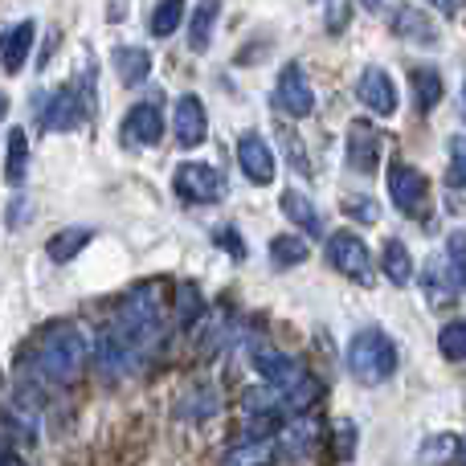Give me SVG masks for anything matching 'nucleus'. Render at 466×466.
Wrapping results in <instances>:
<instances>
[{"instance_id":"9","label":"nucleus","mask_w":466,"mask_h":466,"mask_svg":"<svg viewBox=\"0 0 466 466\" xmlns=\"http://www.w3.org/2000/svg\"><path fill=\"white\" fill-rule=\"evenodd\" d=\"M356 98H360L364 111L377 115V119H389V115H397V103H401L385 66H364L360 78H356Z\"/></svg>"},{"instance_id":"24","label":"nucleus","mask_w":466,"mask_h":466,"mask_svg":"<svg viewBox=\"0 0 466 466\" xmlns=\"http://www.w3.org/2000/svg\"><path fill=\"white\" fill-rule=\"evenodd\" d=\"M115 74H119L123 86H139L152 74V54L139 46H119L115 49Z\"/></svg>"},{"instance_id":"41","label":"nucleus","mask_w":466,"mask_h":466,"mask_svg":"<svg viewBox=\"0 0 466 466\" xmlns=\"http://www.w3.org/2000/svg\"><path fill=\"white\" fill-rule=\"evenodd\" d=\"M430 5H434V8H442L446 16H454V13H459V0H430Z\"/></svg>"},{"instance_id":"17","label":"nucleus","mask_w":466,"mask_h":466,"mask_svg":"<svg viewBox=\"0 0 466 466\" xmlns=\"http://www.w3.org/2000/svg\"><path fill=\"white\" fill-rule=\"evenodd\" d=\"M33 37H37V25L33 21H16L13 29L5 33V41H0V66H5V74L25 70V62H29V54H33Z\"/></svg>"},{"instance_id":"4","label":"nucleus","mask_w":466,"mask_h":466,"mask_svg":"<svg viewBox=\"0 0 466 466\" xmlns=\"http://www.w3.org/2000/svg\"><path fill=\"white\" fill-rule=\"evenodd\" d=\"M328 262L331 270H339L344 279H352L356 287H377V266H372V249L360 233L336 229L328 238Z\"/></svg>"},{"instance_id":"29","label":"nucleus","mask_w":466,"mask_h":466,"mask_svg":"<svg viewBox=\"0 0 466 466\" xmlns=\"http://www.w3.org/2000/svg\"><path fill=\"white\" fill-rule=\"evenodd\" d=\"M459 446H462L459 434H430L426 442L418 446V459L426 466H446V462L459 459Z\"/></svg>"},{"instance_id":"13","label":"nucleus","mask_w":466,"mask_h":466,"mask_svg":"<svg viewBox=\"0 0 466 466\" xmlns=\"http://www.w3.org/2000/svg\"><path fill=\"white\" fill-rule=\"evenodd\" d=\"M238 168L246 172V180L249 185H258V188H266L274 180V152H270V144H266L258 131H241L238 136Z\"/></svg>"},{"instance_id":"27","label":"nucleus","mask_w":466,"mask_h":466,"mask_svg":"<svg viewBox=\"0 0 466 466\" xmlns=\"http://www.w3.org/2000/svg\"><path fill=\"white\" fill-rule=\"evenodd\" d=\"M307 258H311V241L295 238V233H279V238H270V266H274V270L303 266Z\"/></svg>"},{"instance_id":"1","label":"nucleus","mask_w":466,"mask_h":466,"mask_svg":"<svg viewBox=\"0 0 466 466\" xmlns=\"http://www.w3.org/2000/svg\"><path fill=\"white\" fill-rule=\"evenodd\" d=\"M90 336L82 323L54 319L41 328V336L29 348V372L41 385H74L90 360Z\"/></svg>"},{"instance_id":"2","label":"nucleus","mask_w":466,"mask_h":466,"mask_svg":"<svg viewBox=\"0 0 466 466\" xmlns=\"http://www.w3.org/2000/svg\"><path fill=\"white\" fill-rule=\"evenodd\" d=\"M344 360H348V372H352L360 385L372 389V385H385V380L393 377L401 356H397V344L385 328H360L352 339H348Z\"/></svg>"},{"instance_id":"33","label":"nucleus","mask_w":466,"mask_h":466,"mask_svg":"<svg viewBox=\"0 0 466 466\" xmlns=\"http://www.w3.org/2000/svg\"><path fill=\"white\" fill-rule=\"evenodd\" d=\"M218 405H221L218 389L197 385L193 393H188L185 401H180V413H185V418H209V413H218Z\"/></svg>"},{"instance_id":"7","label":"nucleus","mask_w":466,"mask_h":466,"mask_svg":"<svg viewBox=\"0 0 466 466\" xmlns=\"http://www.w3.org/2000/svg\"><path fill=\"white\" fill-rule=\"evenodd\" d=\"M389 197H393V205L405 213V218H426L430 213V180L421 168H413V164L405 160H393L389 164Z\"/></svg>"},{"instance_id":"32","label":"nucleus","mask_w":466,"mask_h":466,"mask_svg":"<svg viewBox=\"0 0 466 466\" xmlns=\"http://www.w3.org/2000/svg\"><path fill=\"white\" fill-rule=\"evenodd\" d=\"M438 352H442L446 360H454V364L466 360V319L442 323V331H438Z\"/></svg>"},{"instance_id":"43","label":"nucleus","mask_w":466,"mask_h":466,"mask_svg":"<svg viewBox=\"0 0 466 466\" xmlns=\"http://www.w3.org/2000/svg\"><path fill=\"white\" fill-rule=\"evenodd\" d=\"M360 5H364V8H369V13H377V8H380V5H385V0H360Z\"/></svg>"},{"instance_id":"16","label":"nucleus","mask_w":466,"mask_h":466,"mask_svg":"<svg viewBox=\"0 0 466 466\" xmlns=\"http://www.w3.org/2000/svg\"><path fill=\"white\" fill-rule=\"evenodd\" d=\"M160 136H164V111H160V103H136L127 111V119H123V144L127 147H152V144H160Z\"/></svg>"},{"instance_id":"6","label":"nucleus","mask_w":466,"mask_h":466,"mask_svg":"<svg viewBox=\"0 0 466 466\" xmlns=\"http://www.w3.org/2000/svg\"><path fill=\"white\" fill-rule=\"evenodd\" d=\"M172 188H177L180 201L188 205H218L226 201V177H221L213 164H177V172H172Z\"/></svg>"},{"instance_id":"18","label":"nucleus","mask_w":466,"mask_h":466,"mask_svg":"<svg viewBox=\"0 0 466 466\" xmlns=\"http://www.w3.org/2000/svg\"><path fill=\"white\" fill-rule=\"evenodd\" d=\"M279 459V446H274V438L266 434H254V438H241V442H233L226 451V459L221 466H274Z\"/></svg>"},{"instance_id":"25","label":"nucleus","mask_w":466,"mask_h":466,"mask_svg":"<svg viewBox=\"0 0 466 466\" xmlns=\"http://www.w3.org/2000/svg\"><path fill=\"white\" fill-rule=\"evenodd\" d=\"M393 33L405 41H413V46H434L438 41V25L426 21V13H418V8H397Z\"/></svg>"},{"instance_id":"45","label":"nucleus","mask_w":466,"mask_h":466,"mask_svg":"<svg viewBox=\"0 0 466 466\" xmlns=\"http://www.w3.org/2000/svg\"><path fill=\"white\" fill-rule=\"evenodd\" d=\"M462 103H466V86H462Z\"/></svg>"},{"instance_id":"30","label":"nucleus","mask_w":466,"mask_h":466,"mask_svg":"<svg viewBox=\"0 0 466 466\" xmlns=\"http://www.w3.org/2000/svg\"><path fill=\"white\" fill-rule=\"evenodd\" d=\"M180 21H185V0H160L147 16V33L152 37H172L180 29Z\"/></svg>"},{"instance_id":"12","label":"nucleus","mask_w":466,"mask_h":466,"mask_svg":"<svg viewBox=\"0 0 466 466\" xmlns=\"http://www.w3.org/2000/svg\"><path fill=\"white\" fill-rule=\"evenodd\" d=\"M82 119H86V106H82V98L74 95L70 86L54 90V95L46 98V106H41V131H46V136H66V131H78Z\"/></svg>"},{"instance_id":"5","label":"nucleus","mask_w":466,"mask_h":466,"mask_svg":"<svg viewBox=\"0 0 466 466\" xmlns=\"http://www.w3.org/2000/svg\"><path fill=\"white\" fill-rule=\"evenodd\" d=\"M90 356H95V369L103 372L106 380H119V377H127L131 369H136L139 360H144V348L136 344L131 336H123L115 323H106L103 331H98V339H95V348H90Z\"/></svg>"},{"instance_id":"19","label":"nucleus","mask_w":466,"mask_h":466,"mask_svg":"<svg viewBox=\"0 0 466 466\" xmlns=\"http://www.w3.org/2000/svg\"><path fill=\"white\" fill-rule=\"evenodd\" d=\"M218 16H221V0H197L193 16H188V49L193 54H209L213 33H218Z\"/></svg>"},{"instance_id":"39","label":"nucleus","mask_w":466,"mask_h":466,"mask_svg":"<svg viewBox=\"0 0 466 466\" xmlns=\"http://www.w3.org/2000/svg\"><path fill=\"white\" fill-rule=\"evenodd\" d=\"M218 241H226L233 258H246V246H241V241H238V233H233V229H221V233H218Z\"/></svg>"},{"instance_id":"40","label":"nucleus","mask_w":466,"mask_h":466,"mask_svg":"<svg viewBox=\"0 0 466 466\" xmlns=\"http://www.w3.org/2000/svg\"><path fill=\"white\" fill-rule=\"evenodd\" d=\"M0 466H25L16 459V451H8V446H0Z\"/></svg>"},{"instance_id":"42","label":"nucleus","mask_w":466,"mask_h":466,"mask_svg":"<svg viewBox=\"0 0 466 466\" xmlns=\"http://www.w3.org/2000/svg\"><path fill=\"white\" fill-rule=\"evenodd\" d=\"M5 119H8V95L0 90V123H5Z\"/></svg>"},{"instance_id":"8","label":"nucleus","mask_w":466,"mask_h":466,"mask_svg":"<svg viewBox=\"0 0 466 466\" xmlns=\"http://www.w3.org/2000/svg\"><path fill=\"white\" fill-rule=\"evenodd\" d=\"M274 103L290 115V119H307L315 111V86L299 62H287L279 70V86H274Z\"/></svg>"},{"instance_id":"38","label":"nucleus","mask_w":466,"mask_h":466,"mask_svg":"<svg viewBox=\"0 0 466 466\" xmlns=\"http://www.w3.org/2000/svg\"><path fill=\"white\" fill-rule=\"evenodd\" d=\"M25 213H29V201H25V197H16L13 205H8V229H16V226H25Z\"/></svg>"},{"instance_id":"31","label":"nucleus","mask_w":466,"mask_h":466,"mask_svg":"<svg viewBox=\"0 0 466 466\" xmlns=\"http://www.w3.org/2000/svg\"><path fill=\"white\" fill-rule=\"evenodd\" d=\"M446 270H451L454 287H459V295L466 290V229H451V238H446Z\"/></svg>"},{"instance_id":"20","label":"nucleus","mask_w":466,"mask_h":466,"mask_svg":"<svg viewBox=\"0 0 466 466\" xmlns=\"http://www.w3.org/2000/svg\"><path fill=\"white\" fill-rule=\"evenodd\" d=\"M90 241H95V229L90 226H66V229H57L54 238L46 241V254H49V262L54 266H66V262H74Z\"/></svg>"},{"instance_id":"37","label":"nucleus","mask_w":466,"mask_h":466,"mask_svg":"<svg viewBox=\"0 0 466 466\" xmlns=\"http://www.w3.org/2000/svg\"><path fill=\"white\" fill-rule=\"evenodd\" d=\"M336 454L339 459H352L356 454V426L352 421H339L336 426Z\"/></svg>"},{"instance_id":"11","label":"nucleus","mask_w":466,"mask_h":466,"mask_svg":"<svg viewBox=\"0 0 466 466\" xmlns=\"http://www.w3.org/2000/svg\"><path fill=\"white\" fill-rule=\"evenodd\" d=\"M380 147H385V139H380L377 123L352 119V127H348V168L360 172V177H372L380 164Z\"/></svg>"},{"instance_id":"15","label":"nucleus","mask_w":466,"mask_h":466,"mask_svg":"<svg viewBox=\"0 0 466 466\" xmlns=\"http://www.w3.org/2000/svg\"><path fill=\"white\" fill-rule=\"evenodd\" d=\"M319 438H323V421L315 418V413H290L279 426V434H274V446H279L282 454H290V459H299V454L315 451Z\"/></svg>"},{"instance_id":"14","label":"nucleus","mask_w":466,"mask_h":466,"mask_svg":"<svg viewBox=\"0 0 466 466\" xmlns=\"http://www.w3.org/2000/svg\"><path fill=\"white\" fill-rule=\"evenodd\" d=\"M172 136H177L180 147H197L209 136V115H205V103L197 95H180L172 103Z\"/></svg>"},{"instance_id":"44","label":"nucleus","mask_w":466,"mask_h":466,"mask_svg":"<svg viewBox=\"0 0 466 466\" xmlns=\"http://www.w3.org/2000/svg\"><path fill=\"white\" fill-rule=\"evenodd\" d=\"M459 462L466 466V438H462V446H459Z\"/></svg>"},{"instance_id":"26","label":"nucleus","mask_w":466,"mask_h":466,"mask_svg":"<svg viewBox=\"0 0 466 466\" xmlns=\"http://www.w3.org/2000/svg\"><path fill=\"white\" fill-rule=\"evenodd\" d=\"M25 177H29V136L21 127L8 131V156H5V185L21 188Z\"/></svg>"},{"instance_id":"23","label":"nucleus","mask_w":466,"mask_h":466,"mask_svg":"<svg viewBox=\"0 0 466 466\" xmlns=\"http://www.w3.org/2000/svg\"><path fill=\"white\" fill-rule=\"evenodd\" d=\"M380 270H385V279L393 282V287H410L413 282L418 266H413V254H410V246H405L401 238L385 241V249H380Z\"/></svg>"},{"instance_id":"21","label":"nucleus","mask_w":466,"mask_h":466,"mask_svg":"<svg viewBox=\"0 0 466 466\" xmlns=\"http://www.w3.org/2000/svg\"><path fill=\"white\" fill-rule=\"evenodd\" d=\"M279 205H282V218H290V226H299L303 233H311V238H319L323 233L319 209H315V201L311 197H303L299 188H287V193L279 197Z\"/></svg>"},{"instance_id":"28","label":"nucleus","mask_w":466,"mask_h":466,"mask_svg":"<svg viewBox=\"0 0 466 466\" xmlns=\"http://www.w3.org/2000/svg\"><path fill=\"white\" fill-rule=\"evenodd\" d=\"M421 287H426V295H430V303H434V307L454 303L459 287H454V279H451V270H446V258L442 254L426 262V282H421Z\"/></svg>"},{"instance_id":"3","label":"nucleus","mask_w":466,"mask_h":466,"mask_svg":"<svg viewBox=\"0 0 466 466\" xmlns=\"http://www.w3.org/2000/svg\"><path fill=\"white\" fill-rule=\"evenodd\" d=\"M115 328L123 331V336H131L144 352H152L156 344H160V328H164V307H160V290H156V282H139V287H131L127 295H123L119 311H115Z\"/></svg>"},{"instance_id":"36","label":"nucleus","mask_w":466,"mask_h":466,"mask_svg":"<svg viewBox=\"0 0 466 466\" xmlns=\"http://www.w3.org/2000/svg\"><path fill=\"white\" fill-rule=\"evenodd\" d=\"M344 213H352L356 221H380V205L372 197H344Z\"/></svg>"},{"instance_id":"22","label":"nucleus","mask_w":466,"mask_h":466,"mask_svg":"<svg viewBox=\"0 0 466 466\" xmlns=\"http://www.w3.org/2000/svg\"><path fill=\"white\" fill-rule=\"evenodd\" d=\"M410 90H413V103H418L421 115H430L438 103H442L446 86H442V74L434 66H410Z\"/></svg>"},{"instance_id":"10","label":"nucleus","mask_w":466,"mask_h":466,"mask_svg":"<svg viewBox=\"0 0 466 466\" xmlns=\"http://www.w3.org/2000/svg\"><path fill=\"white\" fill-rule=\"evenodd\" d=\"M254 372L274 389V393H287V389H295L299 380L307 377L303 364H299L290 352H282V348H258L254 352Z\"/></svg>"},{"instance_id":"34","label":"nucleus","mask_w":466,"mask_h":466,"mask_svg":"<svg viewBox=\"0 0 466 466\" xmlns=\"http://www.w3.org/2000/svg\"><path fill=\"white\" fill-rule=\"evenodd\" d=\"M177 315H180V323H193V319H201L205 315V299H201V290H197V282H180Z\"/></svg>"},{"instance_id":"35","label":"nucleus","mask_w":466,"mask_h":466,"mask_svg":"<svg viewBox=\"0 0 466 466\" xmlns=\"http://www.w3.org/2000/svg\"><path fill=\"white\" fill-rule=\"evenodd\" d=\"M454 188H466V136H451V172H446Z\"/></svg>"}]
</instances>
